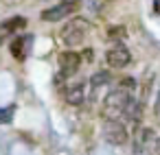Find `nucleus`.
Masks as SVG:
<instances>
[{
	"instance_id": "nucleus-1",
	"label": "nucleus",
	"mask_w": 160,
	"mask_h": 155,
	"mask_svg": "<svg viewBox=\"0 0 160 155\" xmlns=\"http://www.w3.org/2000/svg\"><path fill=\"white\" fill-rule=\"evenodd\" d=\"M134 103H136V98L132 96V92H127V90H112L103 98L101 116H103V120H118V122H123L127 109Z\"/></svg>"
},
{
	"instance_id": "nucleus-2",
	"label": "nucleus",
	"mask_w": 160,
	"mask_h": 155,
	"mask_svg": "<svg viewBox=\"0 0 160 155\" xmlns=\"http://www.w3.org/2000/svg\"><path fill=\"white\" fill-rule=\"evenodd\" d=\"M134 155H160V138L149 127H138L132 138Z\"/></svg>"
},
{
	"instance_id": "nucleus-3",
	"label": "nucleus",
	"mask_w": 160,
	"mask_h": 155,
	"mask_svg": "<svg viewBox=\"0 0 160 155\" xmlns=\"http://www.w3.org/2000/svg\"><path fill=\"white\" fill-rule=\"evenodd\" d=\"M88 33H90V22H88L86 18H70V20L64 24L59 37H62V42H64L66 46L75 48V46H81V44L86 42Z\"/></svg>"
},
{
	"instance_id": "nucleus-4",
	"label": "nucleus",
	"mask_w": 160,
	"mask_h": 155,
	"mask_svg": "<svg viewBox=\"0 0 160 155\" xmlns=\"http://www.w3.org/2000/svg\"><path fill=\"white\" fill-rule=\"evenodd\" d=\"M79 9H81V0H62L59 5L42 11V20L44 22H59L68 16H75Z\"/></svg>"
},
{
	"instance_id": "nucleus-5",
	"label": "nucleus",
	"mask_w": 160,
	"mask_h": 155,
	"mask_svg": "<svg viewBox=\"0 0 160 155\" xmlns=\"http://www.w3.org/2000/svg\"><path fill=\"white\" fill-rule=\"evenodd\" d=\"M105 61H108V66H110V68L121 70V68H125V66L132 61V53L127 50V46H125V44L116 42V44H112V46L108 48V53H105Z\"/></svg>"
},
{
	"instance_id": "nucleus-6",
	"label": "nucleus",
	"mask_w": 160,
	"mask_h": 155,
	"mask_svg": "<svg viewBox=\"0 0 160 155\" xmlns=\"http://www.w3.org/2000/svg\"><path fill=\"white\" fill-rule=\"evenodd\" d=\"M103 138H105V142L121 146V144L127 142L129 135H127V129H125L123 122H118V120H105L103 122Z\"/></svg>"
},
{
	"instance_id": "nucleus-7",
	"label": "nucleus",
	"mask_w": 160,
	"mask_h": 155,
	"mask_svg": "<svg viewBox=\"0 0 160 155\" xmlns=\"http://www.w3.org/2000/svg\"><path fill=\"white\" fill-rule=\"evenodd\" d=\"M79 66H81V57H79V53H75V50H66V53L59 55V72H62V77H72V74H77Z\"/></svg>"
},
{
	"instance_id": "nucleus-8",
	"label": "nucleus",
	"mask_w": 160,
	"mask_h": 155,
	"mask_svg": "<svg viewBox=\"0 0 160 155\" xmlns=\"http://www.w3.org/2000/svg\"><path fill=\"white\" fill-rule=\"evenodd\" d=\"M24 26H27V20H24L22 16H16V18H9V20H5L2 24H0V42H5L9 35H16V33H20Z\"/></svg>"
},
{
	"instance_id": "nucleus-9",
	"label": "nucleus",
	"mask_w": 160,
	"mask_h": 155,
	"mask_svg": "<svg viewBox=\"0 0 160 155\" xmlns=\"http://www.w3.org/2000/svg\"><path fill=\"white\" fill-rule=\"evenodd\" d=\"M64 98L68 105H81L86 101V85L83 83H70L66 90H64Z\"/></svg>"
},
{
	"instance_id": "nucleus-10",
	"label": "nucleus",
	"mask_w": 160,
	"mask_h": 155,
	"mask_svg": "<svg viewBox=\"0 0 160 155\" xmlns=\"http://www.w3.org/2000/svg\"><path fill=\"white\" fill-rule=\"evenodd\" d=\"M33 44V40L29 35H18L13 42H11V55L18 59V61H24L27 55H29V46Z\"/></svg>"
},
{
	"instance_id": "nucleus-11",
	"label": "nucleus",
	"mask_w": 160,
	"mask_h": 155,
	"mask_svg": "<svg viewBox=\"0 0 160 155\" xmlns=\"http://www.w3.org/2000/svg\"><path fill=\"white\" fill-rule=\"evenodd\" d=\"M110 81H112V74H110V72H105V70H101V72H94V74H92V79H90V85L97 90V87L110 85Z\"/></svg>"
},
{
	"instance_id": "nucleus-12",
	"label": "nucleus",
	"mask_w": 160,
	"mask_h": 155,
	"mask_svg": "<svg viewBox=\"0 0 160 155\" xmlns=\"http://www.w3.org/2000/svg\"><path fill=\"white\" fill-rule=\"evenodd\" d=\"M125 35H127L125 26H110V29H108V37H110V40H114V42L125 40Z\"/></svg>"
},
{
	"instance_id": "nucleus-13",
	"label": "nucleus",
	"mask_w": 160,
	"mask_h": 155,
	"mask_svg": "<svg viewBox=\"0 0 160 155\" xmlns=\"http://www.w3.org/2000/svg\"><path fill=\"white\" fill-rule=\"evenodd\" d=\"M118 90L134 92V90H136V79H134V77H123V79H121V87H118Z\"/></svg>"
},
{
	"instance_id": "nucleus-14",
	"label": "nucleus",
	"mask_w": 160,
	"mask_h": 155,
	"mask_svg": "<svg viewBox=\"0 0 160 155\" xmlns=\"http://www.w3.org/2000/svg\"><path fill=\"white\" fill-rule=\"evenodd\" d=\"M11 116H13V109H0V124H5V122H11Z\"/></svg>"
},
{
	"instance_id": "nucleus-15",
	"label": "nucleus",
	"mask_w": 160,
	"mask_h": 155,
	"mask_svg": "<svg viewBox=\"0 0 160 155\" xmlns=\"http://www.w3.org/2000/svg\"><path fill=\"white\" fill-rule=\"evenodd\" d=\"M9 5H18V2H22V0H7Z\"/></svg>"
}]
</instances>
